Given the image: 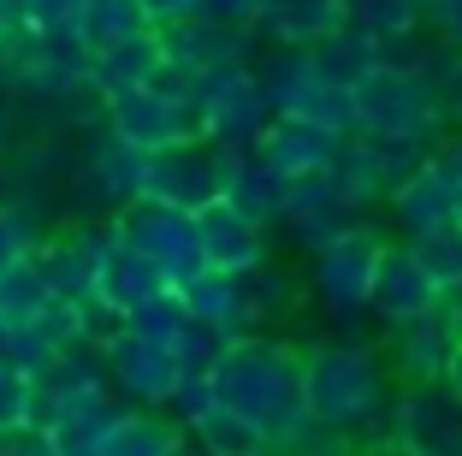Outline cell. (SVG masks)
<instances>
[{
    "label": "cell",
    "mask_w": 462,
    "mask_h": 456,
    "mask_svg": "<svg viewBox=\"0 0 462 456\" xmlns=\"http://www.w3.org/2000/svg\"><path fill=\"white\" fill-rule=\"evenodd\" d=\"M208 386L226 415L249 421L255 433H267V444H279L302 421V349L244 326L208 362Z\"/></svg>",
    "instance_id": "1"
},
{
    "label": "cell",
    "mask_w": 462,
    "mask_h": 456,
    "mask_svg": "<svg viewBox=\"0 0 462 456\" xmlns=\"http://www.w3.org/2000/svg\"><path fill=\"white\" fill-rule=\"evenodd\" d=\"M445 125L433 83L397 54H380L350 83V136L367 143H427Z\"/></svg>",
    "instance_id": "2"
},
{
    "label": "cell",
    "mask_w": 462,
    "mask_h": 456,
    "mask_svg": "<svg viewBox=\"0 0 462 456\" xmlns=\"http://www.w3.org/2000/svg\"><path fill=\"white\" fill-rule=\"evenodd\" d=\"M302 415L332 433H362L385 421V374L356 344H320L302 349Z\"/></svg>",
    "instance_id": "3"
},
{
    "label": "cell",
    "mask_w": 462,
    "mask_h": 456,
    "mask_svg": "<svg viewBox=\"0 0 462 456\" xmlns=\"http://www.w3.org/2000/svg\"><path fill=\"white\" fill-rule=\"evenodd\" d=\"M190 83H196V78H184V71L166 66L161 78L107 95V101H101V119H107V131L119 136V143L143 148V154H154V148H172V143H184V136H202V131H196Z\"/></svg>",
    "instance_id": "4"
},
{
    "label": "cell",
    "mask_w": 462,
    "mask_h": 456,
    "mask_svg": "<svg viewBox=\"0 0 462 456\" xmlns=\"http://www.w3.org/2000/svg\"><path fill=\"white\" fill-rule=\"evenodd\" d=\"M89 349H96L107 386L119 391V397H131V403H166L178 391V379L190 374L184 356L172 349V338H154V332H143V326H131V321H113Z\"/></svg>",
    "instance_id": "5"
},
{
    "label": "cell",
    "mask_w": 462,
    "mask_h": 456,
    "mask_svg": "<svg viewBox=\"0 0 462 456\" xmlns=\"http://www.w3.org/2000/svg\"><path fill=\"white\" fill-rule=\"evenodd\" d=\"M237 161H244V148L214 143V136H184V143H172V148L143 154V196L172 201V208L190 214L208 196H226Z\"/></svg>",
    "instance_id": "6"
},
{
    "label": "cell",
    "mask_w": 462,
    "mask_h": 456,
    "mask_svg": "<svg viewBox=\"0 0 462 456\" xmlns=\"http://www.w3.org/2000/svg\"><path fill=\"white\" fill-rule=\"evenodd\" d=\"M190 101H196V131L214 136V143H231V148H249L261 136V125L273 119V101H267L261 71L249 60L202 71L190 83Z\"/></svg>",
    "instance_id": "7"
},
{
    "label": "cell",
    "mask_w": 462,
    "mask_h": 456,
    "mask_svg": "<svg viewBox=\"0 0 462 456\" xmlns=\"http://www.w3.org/2000/svg\"><path fill=\"white\" fill-rule=\"evenodd\" d=\"M113 231L131 243L136 256H149L172 291L190 279V273H202V249H196L190 214H184V208H172V201H154V196L125 201L119 214H113Z\"/></svg>",
    "instance_id": "8"
},
{
    "label": "cell",
    "mask_w": 462,
    "mask_h": 456,
    "mask_svg": "<svg viewBox=\"0 0 462 456\" xmlns=\"http://www.w3.org/2000/svg\"><path fill=\"white\" fill-rule=\"evenodd\" d=\"M380 231L367 219H350L338 237H327L314 249V291L332 314H356L367 309V273H374V256H380Z\"/></svg>",
    "instance_id": "9"
},
{
    "label": "cell",
    "mask_w": 462,
    "mask_h": 456,
    "mask_svg": "<svg viewBox=\"0 0 462 456\" xmlns=\"http://www.w3.org/2000/svg\"><path fill=\"white\" fill-rule=\"evenodd\" d=\"M190 231L196 249H202V267L249 273L255 261H267V226L255 214H244L231 196H208L202 208H190Z\"/></svg>",
    "instance_id": "10"
},
{
    "label": "cell",
    "mask_w": 462,
    "mask_h": 456,
    "mask_svg": "<svg viewBox=\"0 0 462 456\" xmlns=\"http://www.w3.org/2000/svg\"><path fill=\"white\" fill-rule=\"evenodd\" d=\"M439 284L427 279V267L409 256V243H380L374 256V273H367V309L380 314L385 326H403V321H421V314L439 309Z\"/></svg>",
    "instance_id": "11"
},
{
    "label": "cell",
    "mask_w": 462,
    "mask_h": 456,
    "mask_svg": "<svg viewBox=\"0 0 462 456\" xmlns=\"http://www.w3.org/2000/svg\"><path fill=\"white\" fill-rule=\"evenodd\" d=\"M154 30H161L166 66L184 71V78H202V71H214V66L249 60V42H255L249 24H219V18H202V13H184V18L154 24Z\"/></svg>",
    "instance_id": "12"
},
{
    "label": "cell",
    "mask_w": 462,
    "mask_h": 456,
    "mask_svg": "<svg viewBox=\"0 0 462 456\" xmlns=\"http://www.w3.org/2000/svg\"><path fill=\"white\" fill-rule=\"evenodd\" d=\"M344 136H350V131H327V125H314V119H291V113H273V119L261 125V136L249 143V154H255L267 172H279V178L327 172V166L338 161Z\"/></svg>",
    "instance_id": "13"
},
{
    "label": "cell",
    "mask_w": 462,
    "mask_h": 456,
    "mask_svg": "<svg viewBox=\"0 0 462 456\" xmlns=\"http://www.w3.org/2000/svg\"><path fill=\"white\" fill-rule=\"evenodd\" d=\"M101 243H107V226H60V231H42L36 243V273L48 279L54 296H78L89 302L96 296V261H101Z\"/></svg>",
    "instance_id": "14"
},
{
    "label": "cell",
    "mask_w": 462,
    "mask_h": 456,
    "mask_svg": "<svg viewBox=\"0 0 462 456\" xmlns=\"http://www.w3.org/2000/svg\"><path fill=\"white\" fill-rule=\"evenodd\" d=\"M190 444V427L166 403H119L107 433L96 439V456H172Z\"/></svg>",
    "instance_id": "15"
},
{
    "label": "cell",
    "mask_w": 462,
    "mask_h": 456,
    "mask_svg": "<svg viewBox=\"0 0 462 456\" xmlns=\"http://www.w3.org/2000/svg\"><path fill=\"white\" fill-rule=\"evenodd\" d=\"M161 291H172V284L161 279V267H154L149 256H136L131 243L107 226V243H101V261H96V302L119 321V314L143 309V302L161 296Z\"/></svg>",
    "instance_id": "16"
},
{
    "label": "cell",
    "mask_w": 462,
    "mask_h": 456,
    "mask_svg": "<svg viewBox=\"0 0 462 456\" xmlns=\"http://www.w3.org/2000/svg\"><path fill=\"white\" fill-rule=\"evenodd\" d=\"M344 24V0H249V30L279 48H309Z\"/></svg>",
    "instance_id": "17"
},
{
    "label": "cell",
    "mask_w": 462,
    "mask_h": 456,
    "mask_svg": "<svg viewBox=\"0 0 462 456\" xmlns=\"http://www.w3.org/2000/svg\"><path fill=\"white\" fill-rule=\"evenodd\" d=\"M385 201H392V214H397V226H403V231H427V226L457 219V190H450L439 154H421V161L392 184V196H385Z\"/></svg>",
    "instance_id": "18"
},
{
    "label": "cell",
    "mask_w": 462,
    "mask_h": 456,
    "mask_svg": "<svg viewBox=\"0 0 462 456\" xmlns=\"http://www.w3.org/2000/svg\"><path fill=\"white\" fill-rule=\"evenodd\" d=\"M166 71V48H161V30H136V36L113 42L101 54H89V89L107 101L119 89H136V83H149Z\"/></svg>",
    "instance_id": "19"
},
{
    "label": "cell",
    "mask_w": 462,
    "mask_h": 456,
    "mask_svg": "<svg viewBox=\"0 0 462 456\" xmlns=\"http://www.w3.org/2000/svg\"><path fill=\"white\" fill-rule=\"evenodd\" d=\"M450 344H457V332L445 326V314H439V309L421 314V321L392 326V362H397V374H403L409 386H439Z\"/></svg>",
    "instance_id": "20"
},
{
    "label": "cell",
    "mask_w": 462,
    "mask_h": 456,
    "mask_svg": "<svg viewBox=\"0 0 462 456\" xmlns=\"http://www.w3.org/2000/svg\"><path fill=\"white\" fill-rule=\"evenodd\" d=\"M385 48L380 42H367L362 30H350V24H338L332 36H320V42H309L302 48V60H309V71H320L327 83H338V89H350L356 78H362L374 60H380Z\"/></svg>",
    "instance_id": "21"
},
{
    "label": "cell",
    "mask_w": 462,
    "mask_h": 456,
    "mask_svg": "<svg viewBox=\"0 0 462 456\" xmlns=\"http://www.w3.org/2000/svg\"><path fill=\"white\" fill-rule=\"evenodd\" d=\"M178 302L196 314V321H214L226 332H244V296H237V273H219V267H202L178 284Z\"/></svg>",
    "instance_id": "22"
},
{
    "label": "cell",
    "mask_w": 462,
    "mask_h": 456,
    "mask_svg": "<svg viewBox=\"0 0 462 456\" xmlns=\"http://www.w3.org/2000/svg\"><path fill=\"white\" fill-rule=\"evenodd\" d=\"M136 30H154V18L143 13V0H83L71 36H78L89 54H101V48H113V42L136 36Z\"/></svg>",
    "instance_id": "23"
},
{
    "label": "cell",
    "mask_w": 462,
    "mask_h": 456,
    "mask_svg": "<svg viewBox=\"0 0 462 456\" xmlns=\"http://www.w3.org/2000/svg\"><path fill=\"white\" fill-rule=\"evenodd\" d=\"M344 24L362 30V36L380 42V48H397V42L415 36L427 18H421V0H344Z\"/></svg>",
    "instance_id": "24"
},
{
    "label": "cell",
    "mask_w": 462,
    "mask_h": 456,
    "mask_svg": "<svg viewBox=\"0 0 462 456\" xmlns=\"http://www.w3.org/2000/svg\"><path fill=\"white\" fill-rule=\"evenodd\" d=\"M48 302H54V291H48V279L36 273V261H13V267H0V332L42 321Z\"/></svg>",
    "instance_id": "25"
},
{
    "label": "cell",
    "mask_w": 462,
    "mask_h": 456,
    "mask_svg": "<svg viewBox=\"0 0 462 456\" xmlns=\"http://www.w3.org/2000/svg\"><path fill=\"white\" fill-rule=\"evenodd\" d=\"M226 196L237 201L244 214H255L261 226H279V214H285V184H279V172H267L249 148H244V161H237V172H231Z\"/></svg>",
    "instance_id": "26"
},
{
    "label": "cell",
    "mask_w": 462,
    "mask_h": 456,
    "mask_svg": "<svg viewBox=\"0 0 462 456\" xmlns=\"http://www.w3.org/2000/svg\"><path fill=\"white\" fill-rule=\"evenodd\" d=\"M409 256L427 267V279H433L439 291L462 284V226H457V219H445V226L409 231Z\"/></svg>",
    "instance_id": "27"
},
{
    "label": "cell",
    "mask_w": 462,
    "mask_h": 456,
    "mask_svg": "<svg viewBox=\"0 0 462 456\" xmlns=\"http://www.w3.org/2000/svg\"><path fill=\"white\" fill-rule=\"evenodd\" d=\"M42 214L36 208H24V201L0 196V267H13V261H30L42 243Z\"/></svg>",
    "instance_id": "28"
},
{
    "label": "cell",
    "mask_w": 462,
    "mask_h": 456,
    "mask_svg": "<svg viewBox=\"0 0 462 456\" xmlns=\"http://www.w3.org/2000/svg\"><path fill=\"white\" fill-rule=\"evenodd\" d=\"M190 439L196 444H208V451H244V456H255V451H273L267 444V433H255L249 421H237V415H226V409H208L202 421L190 427Z\"/></svg>",
    "instance_id": "29"
},
{
    "label": "cell",
    "mask_w": 462,
    "mask_h": 456,
    "mask_svg": "<svg viewBox=\"0 0 462 456\" xmlns=\"http://www.w3.org/2000/svg\"><path fill=\"white\" fill-rule=\"evenodd\" d=\"M83 0H13V24L24 30H78Z\"/></svg>",
    "instance_id": "30"
},
{
    "label": "cell",
    "mask_w": 462,
    "mask_h": 456,
    "mask_svg": "<svg viewBox=\"0 0 462 456\" xmlns=\"http://www.w3.org/2000/svg\"><path fill=\"white\" fill-rule=\"evenodd\" d=\"M18 421H30V374L13 356H0V433Z\"/></svg>",
    "instance_id": "31"
},
{
    "label": "cell",
    "mask_w": 462,
    "mask_h": 456,
    "mask_svg": "<svg viewBox=\"0 0 462 456\" xmlns=\"http://www.w3.org/2000/svg\"><path fill=\"white\" fill-rule=\"evenodd\" d=\"M427 24H439V36L462 48V0H427Z\"/></svg>",
    "instance_id": "32"
},
{
    "label": "cell",
    "mask_w": 462,
    "mask_h": 456,
    "mask_svg": "<svg viewBox=\"0 0 462 456\" xmlns=\"http://www.w3.org/2000/svg\"><path fill=\"white\" fill-rule=\"evenodd\" d=\"M439 386H445V397L457 403V415H462V338L450 344V356H445V374H439Z\"/></svg>",
    "instance_id": "33"
},
{
    "label": "cell",
    "mask_w": 462,
    "mask_h": 456,
    "mask_svg": "<svg viewBox=\"0 0 462 456\" xmlns=\"http://www.w3.org/2000/svg\"><path fill=\"white\" fill-rule=\"evenodd\" d=\"M143 13H149L154 24H172V18L196 13V0H143Z\"/></svg>",
    "instance_id": "34"
},
{
    "label": "cell",
    "mask_w": 462,
    "mask_h": 456,
    "mask_svg": "<svg viewBox=\"0 0 462 456\" xmlns=\"http://www.w3.org/2000/svg\"><path fill=\"white\" fill-rule=\"evenodd\" d=\"M6 154H13V119H6V107H0V172H6Z\"/></svg>",
    "instance_id": "35"
},
{
    "label": "cell",
    "mask_w": 462,
    "mask_h": 456,
    "mask_svg": "<svg viewBox=\"0 0 462 456\" xmlns=\"http://www.w3.org/2000/svg\"><path fill=\"white\" fill-rule=\"evenodd\" d=\"M13 30V0H0V36Z\"/></svg>",
    "instance_id": "36"
},
{
    "label": "cell",
    "mask_w": 462,
    "mask_h": 456,
    "mask_svg": "<svg viewBox=\"0 0 462 456\" xmlns=\"http://www.w3.org/2000/svg\"><path fill=\"white\" fill-rule=\"evenodd\" d=\"M457 226H462V196H457Z\"/></svg>",
    "instance_id": "37"
}]
</instances>
